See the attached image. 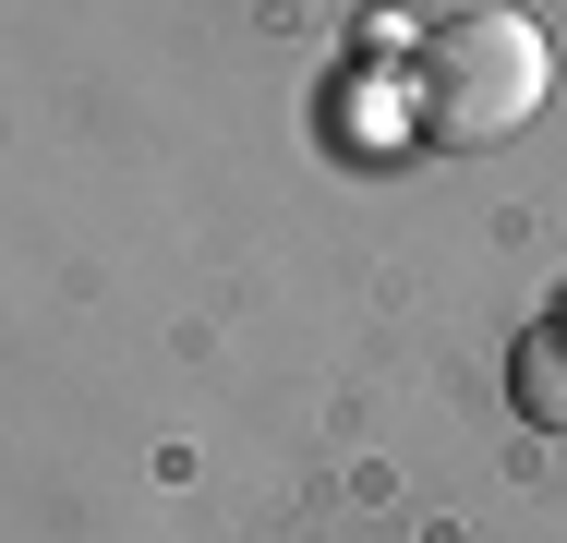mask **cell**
I'll return each instance as SVG.
<instances>
[{"mask_svg": "<svg viewBox=\"0 0 567 543\" xmlns=\"http://www.w3.org/2000/svg\"><path fill=\"white\" fill-rule=\"evenodd\" d=\"M507 399H519V423L567 434V326H556V315H544L519 350H507Z\"/></svg>", "mask_w": 567, "mask_h": 543, "instance_id": "7a4b0ae2", "label": "cell"}, {"mask_svg": "<svg viewBox=\"0 0 567 543\" xmlns=\"http://www.w3.org/2000/svg\"><path fill=\"white\" fill-rule=\"evenodd\" d=\"M411 98H423V133H435V145H507L532 109L556 98V49H544L532 12L471 0V12H447V24H423Z\"/></svg>", "mask_w": 567, "mask_h": 543, "instance_id": "6da1fadb", "label": "cell"}]
</instances>
